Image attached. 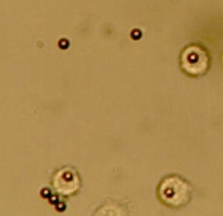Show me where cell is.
Returning a JSON list of instances; mask_svg holds the SVG:
<instances>
[{
  "instance_id": "6da1fadb",
  "label": "cell",
  "mask_w": 223,
  "mask_h": 216,
  "mask_svg": "<svg viewBox=\"0 0 223 216\" xmlns=\"http://www.w3.org/2000/svg\"><path fill=\"white\" fill-rule=\"evenodd\" d=\"M156 194L158 199L163 205L179 209L190 203L192 199L193 187L183 176L171 174L161 179Z\"/></svg>"
},
{
  "instance_id": "3957f363",
  "label": "cell",
  "mask_w": 223,
  "mask_h": 216,
  "mask_svg": "<svg viewBox=\"0 0 223 216\" xmlns=\"http://www.w3.org/2000/svg\"><path fill=\"white\" fill-rule=\"evenodd\" d=\"M51 185L55 194L65 198H70L77 194L81 189V176L72 166H63L53 173Z\"/></svg>"
},
{
  "instance_id": "7a4b0ae2",
  "label": "cell",
  "mask_w": 223,
  "mask_h": 216,
  "mask_svg": "<svg viewBox=\"0 0 223 216\" xmlns=\"http://www.w3.org/2000/svg\"><path fill=\"white\" fill-rule=\"evenodd\" d=\"M211 62L210 53L201 44H190L182 50L179 55L182 72L193 78L205 75L210 69Z\"/></svg>"
}]
</instances>
